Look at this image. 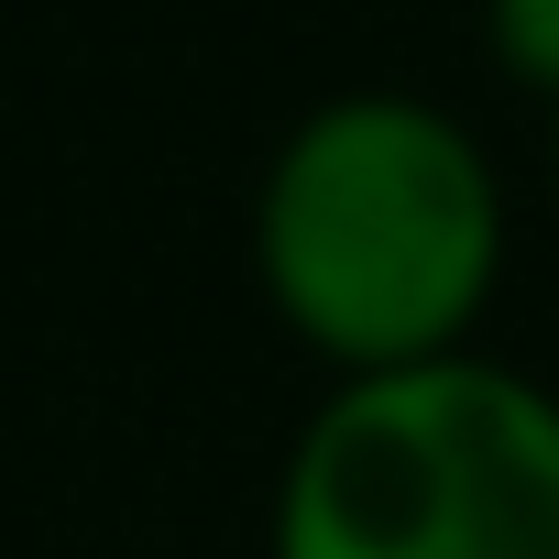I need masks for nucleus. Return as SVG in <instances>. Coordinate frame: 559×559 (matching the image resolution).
Here are the masks:
<instances>
[{
  "label": "nucleus",
  "mask_w": 559,
  "mask_h": 559,
  "mask_svg": "<svg viewBox=\"0 0 559 559\" xmlns=\"http://www.w3.org/2000/svg\"><path fill=\"white\" fill-rule=\"evenodd\" d=\"M504 252L515 219L483 132L417 88H341L297 110L252 187V286L330 384L483 352Z\"/></svg>",
  "instance_id": "f257e3e1"
},
{
  "label": "nucleus",
  "mask_w": 559,
  "mask_h": 559,
  "mask_svg": "<svg viewBox=\"0 0 559 559\" xmlns=\"http://www.w3.org/2000/svg\"><path fill=\"white\" fill-rule=\"evenodd\" d=\"M548 187H559V110H548Z\"/></svg>",
  "instance_id": "20e7f679"
},
{
  "label": "nucleus",
  "mask_w": 559,
  "mask_h": 559,
  "mask_svg": "<svg viewBox=\"0 0 559 559\" xmlns=\"http://www.w3.org/2000/svg\"><path fill=\"white\" fill-rule=\"evenodd\" d=\"M274 559H559V395L493 352L330 384L274 472Z\"/></svg>",
  "instance_id": "f03ea898"
},
{
  "label": "nucleus",
  "mask_w": 559,
  "mask_h": 559,
  "mask_svg": "<svg viewBox=\"0 0 559 559\" xmlns=\"http://www.w3.org/2000/svg\"><path fill=\"white\" fill-rule=\"evenodd\" d=\"M483 56L559 110V0H483Z\"/></svg>",
  "instance_id": "7ed1b4c3"
}]
</instances>
